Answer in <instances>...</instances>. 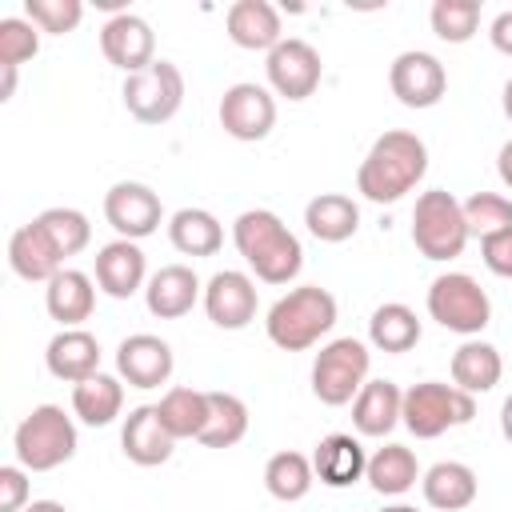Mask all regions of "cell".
<instances>
[{
	"mask_svg": "<svg viewBox=\"0 0 512 512\" xmlns=\"http://www.w3.org/2000/svg\"><path fill=\"white\" fill-rule=\"evenodd\" d=\"M428 172V144L416 132L392 128L372 140L368 156L356 168V192L372 204H396L404 200Z\"/></svg>",
	"mask_w": 512,
	"mask_h": 512,
	"instance_id": "6da1fadb",
	"label": "cell"
},
{
	"mask_svg": "<svg viewBox=\"0 0 512 512\" xmlns=\"http://www.w3.org/2000/svg\"><path fill=\"white\" fill-rule=\"evenodd\" d=\"M232 244L264 284H288L304 268V248L288 224L268 208H248L232 224Z\"/></svg>",
	"mask_w": 512,
	"mask_h": 512,
	"instance_id": "7a4b0ae2",
	"label": "cell"
},
{
	"mask_svg": "<svg viewBox=\"0 0 512 512\" xmlns=\"http://www.w3.org/2000/svg\"><path fill=\"white\" fill-rule=\"evenodd\" d=\"M332 324H336V296L320 284H300L284 292L264 316L268 340L284 352H304L320 344V336H328Z\"/></svg>",
	"mask_w": 512,
	"mask_h": 512,
	"instance_id": "3957f363",
	"label": "cell"
},
{
	"mask_svg": "<svg viewBox=\"0 0 512 512\" xmlns=\"http://www.w3.org/2000/svg\"><path fill=\"white\" fill-rule=\"evenodd\" d=\"M16 464L28 472H52L76 456V424L60 404H36L12 436Z\"/></svg>",
	"mask_w": 512,
	"mask_h": 512,
	"instance_id": "277c9868",
	"label": "cell"
},
{
	"mask_svg": "<svg viewBox=\"0 0 512 512\" xmlns=\"http://www.w3.org/2000/svg\"><path fill=\"white\" fill-rule=\"evenodd\" d=\"M412 244L424 260H456L468 244V224H464V208L452 192L444 188H428L416 196L412 208Z\"/></svg>",
	"mask_w": 512,
	"mask_h": 512,
	"instance_id": "5b68a950",
	"label": "cell"
},
{
	"mask_svg": "<svg viewBox=\"0 0 512 512\" xmlns=\"http://www.w3.org/2000/svg\"><path fill=\"white\" fill-rule=\"evenodd\" d=\"M372 352L356 336L328 340L312 360V396L328 408H344L356 400V392L368 384Z\"/></svg>",
	"mask_w": 512,
	"mask_h": 512,
	"instance_id": "8992f818",
	"label": "cell"
},
{
	"mask_svg": "<svg viewBox=\"0 0 512 512\" xmlns=\"http://www.w3.org/2000/svg\"><path fill=\"white\" fill-rule=\"evenodd\" d=\"M472 416H476V400L468 392H460L456 384H440V380L412 384L404 392V408H400V424L416 440H436L448 428L468 424Z\"/></svg>",
	"mask_w": 512,
	"mask_h": 512,
	"instance_id": "52a82bcc",
	"label": "cell"
},
{
	"mask_svg": "<svg viewBox=\"0 0 512 512\" xmlns=\"http://www.w3.org/2000/svg\"><path fill=\"white\" fill-rule=\"evenodd\" d=\"M428 316L448 328V332H460V336H480L488 324H492V300L488 292L480 288L476 276L468 272H440L432 284H428Z\"/></svg>",
	"mask_w": 512,
	"mask_h": 512,
	"instance_id": "ba28073f",
	"label": "cell"
},
{
	"mask_svg": "<svg viewBox=\"0 0 512 512\" xmlns=\"http://www.w3.org/2000/svg\"><path fill=\"white\" fill-rule=\"evenodd\" d=\"M124 108L140 124H168L184 104V72L172 60H152L144 72L124 76Z\"/></svg>",
	"mask_w": 512,
	"mask_h": 512,
	"instance_id": "9c48e42d",
	"label": "cell"
},
{
	"mask_svg": "<svg viewBox=\"0 0 512 512\" xmlns=\"http://www.w3.org/2000/svg\"><path fill=\"white\" fill-rule=\"evenodd\" d=\"M216 116H220V128H224L232 140L256 144V140H264V136L276 128V96H272L264 84L240 80V84H232V88L220 96Z\"/></svg>",
	"mask_w": 512,
	"mask_h": 512,
	"instance_id": "30bf717a",
	"label": "cell"
},
{
	"mask_svg": "<svg viewBox=\"0 0 512 512\" xmlns=\"http://www.w3.org/2000/svg\"><path fill=\"white\" fill-rule=\"evenodd\" d=\"M264 72H268V84L276 96L284 100H308L316 88H320V76H324V64H320V52L300 40V36H284L268 60H264Z\"/></svg>",
	"mask_w": 512,
	"mask_h": 512,
	"instance_id": "8fae6325",
	"label": "cell"
},
{
	"mask_svg": "<svg viewBox=\"0 0 512 512\" xmlns=\"http://www.w3.org/2000/svg\"><path fill=\"white\" fill-rule=\"evenodd\" d=\"M104 220L112 224V232L120 240H144L160 228L164 220V204L160 196L140 184V180H120L104 192Z\"/></svg>",
	"mask_w": 512,
	"mask_h": 512,
	"instance_id": "7c38bea8",
	"label": "cell"
},
{
	"mask_svg": "<svg viewBox=\"0 0 512 512\" xmlns=\"http://www.w3.org/2000/svg\"><path fill=\"white\" fill-rule=\"evenodd\" d=\"M388 84H392V96L404 108H436L444 100V92H448V72L432 52L408 48V52H400L392 60Z\"/></svg>",
	"mask_w": 512,
	"mask_h": 512,
	"instance_id": "4fadbf2b",
	"label": "cell"
},
{
	"mask_svg": "<svg viewBox=\"0 0 512 512\" xmlns=\"http://www.w3.org/2000/svg\"><path fill=\"white\" fill-rule=\"evenodd\" d=\"M100 52L112 68H120L124 76L144 72L156 60V32L144 16L136 12H120L112 20H104L100 28Z\"/></svg>",
	"mask_w": 512,
	"mask_h": 512,
	"instance_id": "5bb4252c",
	"label": "cell"
},
{
	"mask_svg": "<svg viewBox=\"0 0 512 512\" xmlns=\"http://www.w3.org/2000/svg\"><path fill=\"white\" fill-rule=\"evenodd\" d=\"M204 312L216 328L240 332L256 320V280L240 268H224L204 284Z\"/></svg>",
	"mask_w": 512,
	"mask_h": 512,
	"instance_id": "9a60e30c",
	"label": "cell"
},
{
	"mask_svg": "<svg viewBox=\"0 0 512 512\" xmlns=\"http://www.w3.org/2000/svg\"><path fill=\"white\" fill-rule=\"evenodd\" d=\"M172 368H176V360H172L168 340H160L152 332H132L116 348V372L132 388H160V384H168Z\"/></svg>",
	"mask_w": 512,
	"mask_h": 512,
	"instance_id": "2e32d148",
	"label": "cell"
},
{
	"mask_svg": "<svg viewBox=\"0 0 512 512\" xmlns=\"http://www.w3.org/2000/svg\"><path fill=\"white\" fill-rule=\"evenodd\" d=\"M148 284V264L136 240H112L96 252V288L112 300H128Z\"/></svg>",
	"mask_w": 512,
	"mask_h": 512,
	"instance_id": "e0dca14e",
	"label": "cell"
},
{
	"mask_svg": "<svg viewBox=\"0 0 512 512\" xmlns=\"http://www.w3.org/2000/svg\"><path fill=\"white\" fill-rule=\"evenodd\" d=\"M120 448L132 464L140 468H156L164 460H172V448H176V436L164 428L156 404H140L128 412L124 428H120Z\"/></svg>",
	"mask_w": 512,
	"mask_h": 512,
	"instance_id": "ac0fdd59",
	"label": "cell"
},
{
	"mask_svg": "<svg viewBox=\"0 0 512 512\" xmlns=\"http://www.w3.org/2000/svg\"><path fill=\"white\" fill-rule=\"evenodd\" d=\"M204 296V284L196 280V272L188 264H164L148 276L144 284V304L152 316L160 320H180L192 312V304Z\"/></svg>",
	"mask_w": 512,
	"mask_h": 512,
	"instance_id": "d6986e66",
	"label": "cell"
},
{
	"mask_svg": "<svg viewBox=\"0 0 512 512\" xmlns=\"http://www.w3.org/2000/svg\"><path fill=\"white\" fill-rule=\"evenodd\" d=\"M224 28H228V40L248 52H272L284 40L280 12L268 0H236L224 12Z\"/></svg>",
	"mask_w": 512,
	"mask_h": 512,
	"instance_id": "ffe728a7",
	"label": "cell"
},
{
	"mask_svg": "<svg viewBox=\"0 0 512 512\" xmlns=\"http://www.w3.org/2000/svg\"><path fill=\"white\" fill-rule=\"evenodd\" d=\"M312 472L324 488H352L356 480H364L368 472V456L364 444L352 432H332L316 444L312 452Z\"/></svg>",
	"mask_w": 512,
	"mask_h": 512,
	"instance_id": "44dd1931",
	"label": "cell"
},
{
	"mask_svg": "<svg viewBox=\"0 0 512 512\" xmlns=\"http://www.w3.org/2000/svg\"><path fill=\"white\" fill-rule=\"evenodd\" d=\"M44 308L60 328H80L96 308V280L80 268H60L44 288Z\"/></svg>",
	"mask_w": 512,
	"mask_h": 512,
	"instance_id": "7402d4cb",
	"label": "cell"
},
{
	"mask_svg": "<svg viewBox=\"0 0 512 512\" xmlns=\"http://www.w3.org/2000/svg\"><path fill=\"white\" fill-rule=\"evenodd\" d=\"M44 364L56 380H68V384H80L88 376L100 372V340L84 328H60L52 340H48V352H44Z\"/></svg>",
	"mask_w": 512,
	"mask_h": 512,
	"instance_id": "603a6c76",
	"label": "cell"
},
{
	"mask_svg": "<svg viewBox=\"0 0 512 512\" xmlns=\"http://www.w3.org/2000/svg\"><path fill=\"white\" fill-rule=\"evenodd\" d=\"M8 264H12V272H16L20 280H28V284H36V280L48 284V280L64 268L60 252L52 248V240L40 232L36 220H32V224H20V228L8 236Z\"/></svg>",
	"mask_w": 512,
	"mask_h": 512,
	"instance_id": "cb8c5ba5",
	"label": "cell"
},
{
	"mask_svg": "<svg viewBox=\"0 0 512 512\" xmlns=\"http://www.w3.org/2000/svg\"><path fill=\"white\" fill-rule=\"evenodd\" d=\"M404 392L392 380H368L352 400V428L360 436H388L400 424Z\"/></svg>",
	"mask_w": 512,
	"mask_h": 512,
	"instance_id": "d4e9b609",
	"label": "cell"
},
{
	"mask_svg": "<svg viewBox=\"0 0 512 512\" xmlns=\"http://www.w3.org/2000/svg\"><path fill=\"white\" fill-rule=\"evenodd\" d=\"M420 492L428 500V508H440V512H460L476 500L480 484H476V472L460 460H440L432 464L424 476H420Z\"/></svg>",
	"mask_w": 512,
	"mask_h": 512,
	"instance_id": "484cf974",
	"label": "cell"
},
{
	"mask_svg": "<svg viewBox=\"0 0 512 512\" xmlns=\"http://www.w3.org/2000/svg\"><path fill=\"white\" fill-rule=\"evenodd\" d=\"M304 224H308V232H312L316 240H324V244H344V240H352L356 228H360V204H356L352 196H344V192H320V196L308 200Z\"/></svg>",
	"mask_w": 512,
	"mask_h": 512,
	"instance_id": "4316f807",
	"label": "cell"
},
{
	"mask_svg": "<svg viewBox=\"0 0 512 512\" xmlns=\"http://www.w3.org/2000/svg\"><path fill=\"white\" fill-rule=\"evenodd\" d=\"M504 376V360H500V348H492L488 340H464L456 352H452V384L468 396L476 392H492Z\"/></svg>",
	"mask_w": 512,
	"mask_h": 512,
	"instance_id": "83f0119b",
	"label": "cell"
},
{
	"mask_svg": "<svg viewBox=\"0 0 512 512\" xmlns=\"http://www.w3.org/2000/svg\"><path fill=\"white\" fill-rule=\"evenodd\" d=\"M124 408V384L120 376H108V372H96L80 384H72V412L76 420H84L88 428H104L120 416Z\"/></svg>",
	"mask_w": 512,
	"mask_h": 512,
	"instance_id": "f1b7e54d",
	"label": "cell"
},
{
	"mask_svg": "<svg viewBox=\"0 0 512 512\" xmlns=\"http://www.w3.org/2000/svg\"><path fill=\"white\" fill-rule=\"evenodd\" d=\"M168 240L180 256H216L224 248V228L208 208H180L168 220Z\"/></svg>",
	"mask_w": 512,
	"mask_h": 512,
	"instance_id": "f546056e",
	"label": "cell"
},
{
	"mask_svg": "<svg viewBox=\"0 0 512 512\" xmlns=\"http://www.w3.org/2000/svg\"><path fill=\"white\" fill-rule=\"evenodd\" d=\"M368 340H372V348H380V352H388V356H400V352H408V348L420 344V316H416L408 304L388 300V304H380V308L372 312V320H368Z\"/></svg>",
	"mask_w": 512,
	"mask_h": 512,
	"instance_id": "4dcf8cb0",
	"label": "cell"
},
{
	"mask_svg": "<svg viewBox=\"0 0 512 512\" xmlns=\"http://www.w3.org/2000/svg\"><path fill=\"white\" fill-rule=\"evenodd\" d=\"M364 480L372 484V492L380 496H404L416 480H420V464H416V452L404 448V444H384L368 456V472Z\"/></svg>",
	"mask_w": 512,
	"mask_h": 512,
	"instance_id": "1f68e13d",
	"label": "cell"
},
{
	"mask_svg": "<svg viewBox=\"0 0 512 512\" xmlns=\"http://www.w3.org/2000/svg\"><path fill=\"white\" fill-rule=\"evenodd\" d=\"M164 428L176 436V440H200L204 424H208V392L200 388H168L156 404Z\"/></svg>",
	"mask_w": 512,
	"mask_h": 512,
	"instance_id": "d6a6232c",
	"label": "cell"
},
{
	"mask_svg": "<svg viewBox=\"0 0 512 512\" xmlns=\"http://www.w3.org/2000/svg\"><path fill=\"white\" fill-rule=\"evenodd\" d=\"M312 484H316L312 456L292 452V448L268 456V464H264V488H268V496H276L284 504H296V500H304L312 492Z\"/></svg>",
	"mask_w": 512,
	"mask_h": 512,
	"instance_id": "836d02e7",
	"label": "cell"
},
{
	"mask_svg": "<svg viewBox=\"0 0 512 512\" xmlns=\"http://www.w3.org/2000/svg\"><path fill=\"white\" fill-rule=\"evenodd\" d=\"M248 436V404L236 392H208V424L200 432L204 448H232Z\"/></svg>",
	"mask_w": 512,
	"mask_h": 512,
	"instance_id": "e575fe53",
	"label": "cell"
},
{
	"mask_svg": "<svg viewBox=\"0 0 512 512\" xmlns=\"http://www.w3.org/2000/svg\"><path fill=\"white\" fill-rule=\"evenodd\" d=\"M36 224L52 240V248L60 252V260H68V256H76V252H84L92 244V224H88V216L80 208H64V204L44 208L36 216Z\"/></svg>",
	"mask_w": 512,
	"mask_h": 512,
	"instance_id": "d590c367",
	"label": "cell"
},
{
	"mask_svg": "<svg viewBox=\"0 0 512 512\" xmlns=\"http://www.w3.org/2000/svg\"><path fill=\"white\" fill-rule=\"evenodd\" d=\"M428 24L444 44H468L480 28V0H436Z\"/></svg>",
	"mask_w": 512,
	"mask_h": 512,
	"instance_id": "8d00e7d4",
	"label": "cell"
},
{
	"mask_svg": "<svg viewBox=\"0 0 512 512\" xmlns=\"http://www.w3.org/2000/svg\"><path fill=\"white\" fill-rule=\"evenodd\" d=\"M464 208V224H468V236H492L500 228H512V200L500 196V192H472L468 200H460Z\"/></svg>",
	"mask_w": 512,
	"mask_h": 512,
	"instance_id": "74e56055",
	"label": "cell"
},
{
	"mask_svg": "<svg viewBox=\"0 0 512 512\" xmlns=\"http://www.w3.org/2000/svg\"><path fill=\"white\" fill-rule=\"evenodd\" d=\"M40 52V28L28 16H4L0 20V68H20Z\"/></svg>",
	"mask_w": 512,
	"mask_h": 512,
	"instance_id": "f35d334b",
	"label": "cell"
},
{
	"mask_svg": "<svg viewBox=\"0 0 512 512\" xmlns=\"http://www.w3.org/2000/svg\"><path fill=\"white\" fill-rule=\"evenodd\" d=\"M24 16L40 32L64 36V32H76V24L84 20V4L80 0H24Z\"/></svg>",
	"mask_w": 512,
	"mask_h": 512,
	"instance_id": "ab89813d",
	"label": "cell"
},
{
	"mask_svg": "<svg viewBox=\"0 0 512 512\" xmlns=\"http://www.w3.org/2000/svg\"><path fill=\"white\" fill-rule=\"evenodd\" d=\"M28 468L20 464H4L0 468V512H24L32 500H28Z\"/></svg>",
	"mask_w": 512,
	"mask_h": 512,
	"instance_id": "60d3db41",
	"label": "cell"
},
{
	"mask_svg": "<svg viewBox=\"0 0 512 512\" xmlns=\"http://www.w3.org/2000/svg\"><path fill=\"white\" fill-rule=\"evenodd\" d=\"M480 260H484L488 272L512 280V228H500V232L484 236L480 240Z\"/></svg>",
	"mask_w": 512,
	"mask_h": 512,
	"instance_id": "b9f144b4",
	"label": "cell"
},
{
	"mask_svg": "<svg viewBox=\"0 0 512 512\" xmlns=\"http://www.w3.org/2000/svg\"><path fill=\"white\" fill-rule=\"evenodd\" d=\"M488 36H492V48H496V52L512 56V8L492 20V32H488Z\"/></svg>",
	"mask_w": 512,
	"mask_h": 512,
	"instance_id": "7bdbcfd3",
	"label": "cell"
},
{
	"mask_svg": "<svg viewBox=\"0 0 512 512\" xmlns=\"http://www.w3.org/2000/svg\"><path fill=\"white\" fill-rule=\"evenodd\" d=\"M496 172H500V180L512 188V140L500 148V156H496Z\"/></svg>",
	"mask_w": 512,
	"mask_h": 512,
	"instance_id": "ee69618b",
	"label": "cell"
},
{
	"mask_svg": "<svg viewBox=\"0 0 512 512\" xmlns=\"http://www.w3.org/2000/svg\"><path fill=\"white\" fill-rule=\"evenodd\" d=\"M500 432H504V440L512 444V396L500 404Z\"/></svg>",
	"mask_w": 512,
	"mask_h": 512,
	"instance_id": "f6af8a7d",
	"label": "cell"
},
{
	"mask_svg": "<svg viewBox=\"0 0 512 512\" xmlns=\"http://www.w3.org/2000/svg\"><path fill=\"white\" fill-rule=\"evenodd\" d=\"M4 72V80H0V100H12V92H16V68H0Z\"/></svg>",
	"mask_w": 512,
	"mask_h": 512,
	"instance_id": "bcb514c9",
	"label": "cell"
},
{
	"mask_svg": "<svg viewBox=\"0 0 512 512\" xmlns=\"http://www.w3.org/2000/svg\"><path fill=\"white\" fill-rule=\"evenodd\" d=\"M24 512H68V508H64L60 500H32Z\"/></svg>",
	"mask_w": 512,
	"mask_h": 512,
	"instance_id": "7dc6e473",
	"label": "cell"
},
{
	"mask_svg": "<svg viewBox=\"0 0 512 512\" xmlns=\"http://www.w3.org/2000/svg\"><path fill=\"white\" fill-rule=\"evenodd\" d=\"M500 104H504V116L512 120V76H508V84H504V96H500Z\"/></svg>",
	"mask_w": 512,
	"mask_h": 512,
	"instance_id": "c3c4849f",
	"label": "cell"
},
{
	"mask_svg": "<svg viewBox=\"0 0 512 512\" xmlns=\"http://www.w3.org/2000/svg\"><path fill=\"white\" fill-rule=\"evenodd\" d=\"M380 512H416L412 504H388V508H380Z\"/></svg>",
	"mask_w": 512,
	"mask_h": 512,
	"instance_id": "681fc988",
	"label": "cell"
}]
</instances>
